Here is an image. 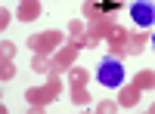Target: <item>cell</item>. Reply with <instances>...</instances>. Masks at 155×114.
<instances>
[{
    "label": "cell",
    "mask_w": 155,
    "mask_h": 114,
    "mask_svg": "<svg viewBox=\"0 0 155 114\" xmlns=\"http://www.w3.org/2000/svg\"><path fill=\"white\" fill-rule=\"evenodd\" d=\"M152 46H155V34H152Z\"/></svg>",
    "instance_id": "3957f363"
},
{
    "label": "cell",
    "mask_w": 155,
    "mask_h": 114,
    "mask_svg": "<svg viewBox=\"0 0 155 114\" xmlns=\"http://www.w3.org/2000/svg\"><path fill=\"white\" fill-rule=\"evenodd\" d=\"M130 19H134V25H140V28L155 25V3L152 0H134L130 3Z\"/></svg>",
    "instance_id": "7a4b0ae2"
},
{
    "label": "cell",
    "mask_w": 155,
    "mask_h": 114,
    "mask_svg": "<svg viewBox=\"0 0 155 114\" xmlns=\"http://www.w3.org/2000/svg\"><path fill=\"white\" fill-rule=\"evenodd\" d=\"M96 80L106 86V90H118V86L124 83V65L118 59H112V56H106L99 62V68H96Z\"/></svg>",
    "instance_id": "6da1fadb"
}]
</instances>
